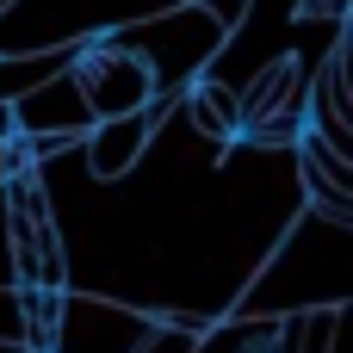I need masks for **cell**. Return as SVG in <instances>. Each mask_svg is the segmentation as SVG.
<instances>
[{"instance_id":"cell-1","label":"cell","mask_w":353,"mask_h":353,"mask_svg":"<svg viewBox=\"0 0 353 353\" xmlns=\"http://www.w3.org/2000/svg\"><path fill=\"white\" fill-rule=\"evenodd\" d=\"M347 292H353V223L323 217V211H304L267 248V261L254 267V279L236 292L230 316L279 323V316H304V310L347 304Z\"/></svg>"},{"instance_id":"cell-2","label":"cell","mask_w":353,"mask_h":353,"mask_svg":"<svg viewBox=\"0 0 353 353\" xmlns=\"http://www.w3.org/2000/svg\"><path fill=\"white\" fill-rule=\"evenodd\" d=\"M105 37H118V43L149 68L155 99H180V93H186V87L217 62V56H223V43H230V31H217L192 0L155 6V12H143V19L105 31Z\"/></svg>"},{"instance_id":"cell-3","label":"cell","mask_w":353,"mask_h":353,"mask_svg":"<svg viewBox=\"0 0 353 353\" xmlns=\"http://www.w3.org/2000/svg\"><path fill=\"white\" fill-rule=\"evenodd\" d=\"M0 211H6L12 285H19V292H68V242H62V230H56V192L43 186V174H37V168L6 174Z\"/></svg>"},{"instance_id":"cell-4","label":"cell","mask_w":353,"mask_h":353,"mask_svg":"<svg viewBox=\"0 0 353 353\" xmlns=\"http://www.w3.org/2000/svg\"><path fill=\"white\" fill-rule=\"evenodd\" d=\"M155 316L124 304V298H105V292H62L56 304V329H50V347L43 353H137L149 341Z\"/></svg>"},{"instance_id":"cell-5","label":"cell","mask_w":353,"mask_h":353,"mask_svg":"<svg viewBox=\"0 0 353 353\" xmlns=\"http://www.w3.org/2000/svg\"><path fill=\"white\" fill-rule=\"evenodd\" d=\"M6 118H12V143H19L25 161H43V155L74 149V143L99 124V118L87 112V93L74 87L68 68L50 74V81H37L31 93H19V99L6 105Z\"/></svg>"},{"instance_id":"cell-6","label":"cell","mask_w":353,"mask_h":353,"mask_svg":"<svg viewBox=\"0 0 353 353\" xmlns=\"http://www.w3.org/2000/svg\"><path fill=\"white\" fill-rule=\"evenodd\" d=\"M74 87L87 93V112L93 118H130V112H149L155 105V81L149 68L118 43V37H93L74 50Z\"/></svg>"},{"instance_id":"cell-7","label":"cell","mask_w":353,"mask_h":353,"mask_svg":"<svg viewBox=\"0 0 353 353\" xmlns=\"http://www.w3.org/2000/svg\"><path fill=\"white\" fill-rule=\"evenodd\" d=\"M174 112V99H155L149 112H130V118H99L74 149H81V161H87V174L93 180H124L143 155H149V143H155V130H161V118Z\"/></svg>"},{"instance_id":"cell-8","label":"cell","mask_w":353,"mask_h":353,"mask_svg":"<svg viewBox=\"0 0 353 353\" xmlns=\"http://www.w3.org/2000/svg\"><path fill=\"white\" fill-rule=\"evenodd\" d=\"M0 347L25 353V298H19V285H0Z\"/></svg>"},{"instance_id":"cell-9","label":"cell","mask_w":353,"mask_h":353,"mask_svg":"<svg viewBox=\"0 0 353 353\" xmlns=\"http://www.w3.org/2000/svg\"><path fill=\"white\" fill-rule=\"evenodd\" d=\"M137 353H199V335H192V329H180V323H161V316H155L149 341H143Z\"/></svg>"},{"instance_id":"cell-10","label":"cell","mask_w":353,"mask_h":353,"mask_svg":"<svg viewBox=\"0 0 353 353\" xmlns=\"http://www.w3.org/2000/svg\"><path fill=\"white\" fill-rule=\"evenodd\" d=\"M192 6H199L217 31H242V19L254 12V0H192Z\"/></svg>"},{"instance_id":"cell-11","label":"cell","mask_w":353,"mask_h":353,"mask_svg":"<svg viewBox=\"0 0 353 353\" xmlns=\"http://www.w3.org/2000/svg\"><path fill=\"white\" fill-rule=\"evenodd\" d=\"M19 168H31V161L19 155V143H0V186H6V174H19Z\"/></svg>"},{"instance_id":"cell-12","label":"cell","mask_w":353,"mask_h":353,"mask_svg":"<svg viewBox=\"0 0 353 353\" xmlns=\"http://www.w3.org/2000/svg\"><path fill=\"white\" fill-rule=\"evenodd\" d=\"M0 285H12V254H6V211H0Z\"/></svg>"},{"instance_id":"cell-13","label":"cell","mask_w":353,"mask_h":353,"mask_svg":"<svg viewBox=\"0 0 353 353\" xmlns=\"http://www.w3.org/2000/svg\"><path fill=\"white\" fill-rule=\"evenodd\" d=\"M0 143H12V118H6V105H0Z\"/></svg>"},{"instance_id":"cell-14","label":"cell","mask_w":353,"mask_h":353,"mask_svg":"<svg viewBox=\"0 0 353 353\" xmlns=\"http://www.w3.org/2000/svg\"><path fill=\"white\" fill-rule=\"evenodd\" d=\"M6 6H12V0H0V12H6Z\"/></svg>"},{"instance_id":"cell-15","label":"cell","mask_w":353,"mask_h":353,"mask_svg":"<svg viewBox=\"0 0 353 353\" xmlns=\"http://www.w3.org/2000/svg\"><path fill=\"white\" fill-rule=\"evenodd\" d=\"M0 353H19V347H0Z\"/></svg>"}]
</instances>
